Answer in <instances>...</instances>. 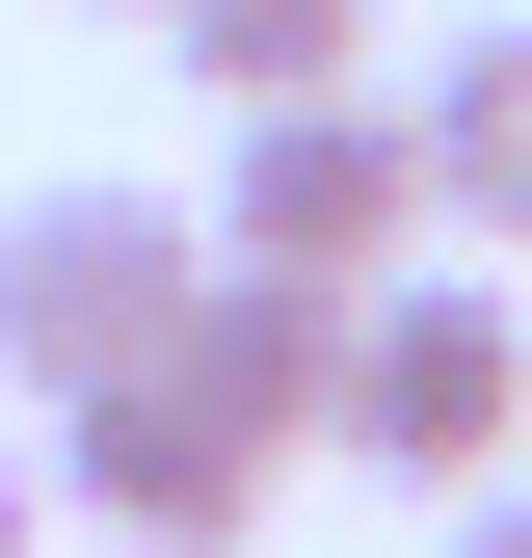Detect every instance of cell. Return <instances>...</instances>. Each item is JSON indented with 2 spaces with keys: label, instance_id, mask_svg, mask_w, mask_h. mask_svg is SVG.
Returning a JSON list of instances; mask_svg holds the SVG:
<instances>
[{
  "label": "cell",
  "instance_id": "obj_3",
  "mask_svg": "<svg viewBox=\"0 0 532 558\" xmlns=\"http://www.w3.org/2000/svg\"><path fill=\"white\" fill-rule=\"evenodd\" d=\"M186 240L160 186H27V214H0V399H107V373H160V319H186Z\"/></svg>",
  "mask_w": 532,
  "mask_h": 558
},
{
  "label": "cell",
  "instance_id": "obj_7",
  "mask_svg": "<svg viewBox=\"0 0 532 558\" xmlns=\"http://www.w3.org/2000/svg\"><path fill=\"white\" fill-rule=\"evenodd\" d=\"M160 53L214 107H347L373 81V0H160Z\"/></svg>",
  "mask_w": 532,
  "mask_h": 558
},
{
  "label": "cell",
  "instance_id": "obj_5",
  "mask_svg": "<svg viewBox=\"0 0 532 558\" xmlns=\"http://www.w3.org/2000/svg\"><path fill=\"white\" fill-rule=\"evenodd\" d=\"M160 373L214 399V426H240L266 478H293V452H319V373H347V319H319V293H266V266H186V319H160Z\"/></svg>",
  "mask_w": 532,
  "mask_h": 558
},
{
  "label": "cell",
  "instance_id": "obj_4",
  "mask_svg": "<svg viewBox=\"0 0 532 558\" xmlns=\"http://www.w3.org/2000/svg\"><path fill=\"white\" fill-rule=\"evenodd\" d=\"M27 478H53L107 558H240V532H266V452H240L186 373H107V399H53V452H27Z\"/></svg>",
  "mask_w": 532,
  "mask_h": 558
},
{
  "label": "cell",
  "instance_id": "obj_9",
  "mask_svg": "<svg viewBox=\"0 0 532 558\" xmlns=\"http://www.w3.org/2000/svg\"><path fill=\"white\" fill-rule=\"evenodd\" d=\"M0 558H53V478H27V452H0Z\"/></svg>",
  "mask_w": 532,
  "mask_h": 558
},
{
  "label": "cell",
  "instance_id": "obj_10",
  "mask_svg": "<svg viewBox=\"0 0 532 558\" xmlns=\"http://www.w3.org/2000/svg\"><path fill=\"white\" fill-rule=\"evenodd\" d=\"M107 27H160V0H107Z\"/></svg>",
  "mask_w": 532,
  "mask_h": 558
},
{
  "label": "cell",
  "instance_id": "obj_8",
  "mask_svg": "<svg viewBox=\"0 0 532 558\" xmlns=\"http://www.w3.org/2000/svg\"><path fill=\"white\" fill-rule=\"evenodd\" d=\"M452 558H532V478H480V506H452Z\"/></svg>",
  "mask_w": 532,
  "mask_h": 558
},
{
  "label": "cell",
  "instance_id": "obj_6",
  "mask_svg": "<svg viewBox=\"0 0 532 558\" xmlns=\"http://www.w3.org/2000/svg\"><path fill=\"white\" fill-rule=\"evenodd\" d=\"M399 133H426V240H532V27H452Z\"/></svg>",
  "mask_w": 532,
  "mask_h": 558
},
{
  "label": "cell",
  "instance_id": "obj_2",
  "mask_svg": "<svg viewBox=\"0 0 532 558\" xmlns=\"http://www.w3.org/2000/svg\"><path fill=\"white\" fill-rule=\"evenodd\" d=\"M214 266H266V293H399V240H426V133H399L373 81L347 107H240V160H214V214H186Z\"/></svg>",
  "mask_w": 532,
  "mask_h": 558
},
{
  "label": "cell",
  "instance_id": "obj_1",
  "mask_svg": "<svg viewBox=\"0 0 532 558\" xmlns=\"http://www.w3.org/2000/svg\"><path fill=\"white\" fill-rule=\"evenodd\" d=\"M319 452H347V478H399V506H480V478L532 452V319L480 293V266H399V293H347Z\"/></svg>",
  "mask_w": 532,
  "mask_h": 558
}]
</instances>
